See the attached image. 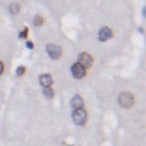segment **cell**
Masks as SVG:
<instances>
[{
  "label": "cell",
  "mask_w": 146,
  "mask_h": 146,
  "mask_svg": "<svg viewBox=\"0 0 146 146\" xmlns=\"http://www.w3.org/2000/svg\"><path fill=\"white\" fill-rule=\"evenodd\" d=\"M46 49H47L48 55H49L52 59H57V58H59L60 55H62V49H60L59 46H56V44H48Z\"/></svg>",
  "instance_id": "3"
},
{
  "label": "cell",
  "mask_w": 146,
  "mask_h": 146,
  "mask_svg": "<svg viewBox=\"0 0 146 146\" xmlns=\"http://www.w3.org/2000/svg\"><path fill=\"white\" fill-rule=\"evenodd\" d=\"M71 105H72V107L74 110L75 108H82V106H83V99L81 98V96L75 95L72 98V100H71Z\"/></svg>",
  "instance_id": "8"
},
{
  "label": "cell",
  "mask_w": 146,
  "mask_h": 146,
  "mask_svg": "<svg viewBox=\"0 0 146 146\" xmlns=\"http://www.w3.org/2000/svg\"><path fill=\"white\" fill-rule=\"evenodd\" d=\"M43 95L47 97V98H51L54 96V90L50 88V87H44L43 88Z\"/></svg>",
  "instance_id": "10"
},
{
  "label": "cell",
  "mask_w": 146,
  "mask_h": 146,
  "mask_svg": "<svg viewBox=\"0 0 146 146\" xmlns=\"http://www.w3.org/2000/svg\"><path fill=\"white\" fill-rule=\"evenodd\" d=\"M9 10H10V13L13 14V15H17L18 13H19V5L18 3H11L10 6H9Z\"/></svg>",
  "instance_id": "9"
},
{
  "label": "cell",
  "mask_w": 146,
  "mask_h": 146,
  "mask_svg": "<svg viewBox=\"0 0 146 146\" xmlns=\"http://www.w3.org/2000/svg\"><path fill=\"white\" fill-rule=\"evenodd\" d=\"M72 119H73L75 124L83 125L86 123V121H87V113H86V111L83 108H75L73 111Z\"/></svg>",
  "instance_id": "1"
},
{
  "label": "cell",
  "mask_w": 146,
  "mask_h": 146,
  "mask_svg": "<svg viewBox=\"0 0 146 146\" xmlns=\"http://www.w3.org/2000/svg\"><path fill=\"white\" fill-rule=\"evenodd\" d=\"M2 71H3V64H2V62H0V74L2 73Z\"/></svg>",
  "instance_id": "15"
},
{
  "label": "cell",
  "mask_w": 146,
  "mask_h": 146,
  "mask_svg": "<svg viewBox=\"0 0 146 146\" xmlns=\"http://www.w3.org/2000/svg\"><path fill=\"white\" fill-rule=\"evenodd\" d=\"M24 72H25V67L24 66H18L17 70H16V74L17 75H23Z\"/></svg>",
  "instance_id": "12"
},
{
  "label": "cell",
  "mask_w": 146,
  "mask_h": 146,
  "mask_svg": "<svg viewBox=\"0 0 146 146\" xmlns=\"http://www.w3.org/2000/svg\"><path fill=\"white\" fill-rule=\"evenodd\" d=\"M78 62H79V64L82 65L84 68H86V67H90V66L92 65V57H91L89 54H87V52H82V54L79 55Z\"/></svg>",
  "instance_id": "4"
},
{
  "label": "cell",
  "mask_w": 146,
  "mask_h": 146,
  "mask_svg": "<svg viewBox=\"0 0 146 146\" xmlns=\"http://www.w3.org/2000/svg\"><path fill=\"white\" fill-rule=\"evenodd\" d=\"M39 81H40V84L43 86V87H50L51 83H52V79H51V76L49 74H42V75H40Z\"/></svg>",
  "instance_id": "7"
},
{
  "label": "cell",
  "mask_w": 146,
  "mask_h": 146,
  "mask_svg": "<svg viewBox=\"0 0 146 146\" xmlns=\"http://www.w3.org/2000/svg\"><path fill=\"white\" fill-rule=\"evenodd\" d=\"M27 33H29V29L27 27H24V30L22 32H19V38H26L27 36Z\"/></svg>",
  "instance_id": "13"
},
{
  "label": "cell",
  "mask_w": 146,
  "mask_h": 146,
  "mask_svg": "<svg viewBox=\"0 0 146 146\" xmlns=\"http://www.w3.org/2000/svg\"><path fill=\"white\" fill-rule=\"evenodd\" d=\"M112 36V31L108 29V27H103L100 29L99 31V35H98V39L100 41H106L108 38Z\"/></svg>",
  "instance_id": "6"
},
{
  "label": "cell",
  "mask_w": 146,
  "mask_h": 146,
  "mask_svg": "<svg viewBox=\"0 0 146 146\" xmlns=\"http://www.w3.org/2000/svg\"><path fill=\"white\" fill-rule=\"evenodd\" d=\"M33 23H34V25H36V26H40V25H42V23H43V18H42V16H35L34 17V19H33Z\"/></svg>",
  "instance_id": "11"
},
{
  "label": "cell",
  "mask_w": 146,
  "mask_h": 146,
  "mask_svg": "<svg viewBox=\"0 0 146 146\" xmlns=\"http://www.w3.org/2000/svg\"><path fill=\"white\" fill-rule=\"evenodd\" d=\"M119 103L124 108H130L133 105V96L130 92H122L119 96Z\"/></svg>",
  "instance_id": "2"
},
{
  "label": "cell",
  "mask_w": 146,
  "mask_h": 146,
  "mask_svg": "<svg viewBox=\"0 0 146 146\" xmlns=\"http://www.w3.org/2000/svg\"><path fill=\"white\" fill-rule=\"evenodd\" d=\"M26 47L30 48V49H32V48H33V43H32L31 41H27V42H26Z\"/></svg>",
  "instance_id": "14"
},
{
  "label": "cell",
  "mask_w": 146,
  "mask_h": 146,
  "mask_svg": "<svg viewBox=\"0 0 146 146\" xmlns=\"http://www.w3.org/2000/svg\"><path fill=\"white\" fill-rule=\"evenodd\" d=\"M72 74H73L74 78L81 79V78H83L86 75V68L82 65H80L79 63H76V64H74L72 66Z\"/></svg>",
  "instance_id": "5"
}]
</instances>
